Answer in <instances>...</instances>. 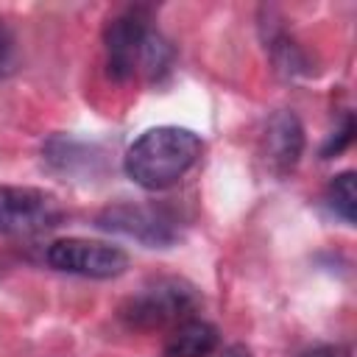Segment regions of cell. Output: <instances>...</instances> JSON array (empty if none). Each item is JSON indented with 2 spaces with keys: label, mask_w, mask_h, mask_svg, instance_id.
Returning <instances> with one entry per match:
<instances>
[{
  "label": "cell",
  "mask_w": 357,
  "mask_h": 357,
  "mask_svg": "<svg viewBox=\"0 0 357 357\" xmlns=\"http://www.w3.org/2000/svg\"><path fill=\"white\" fill-rule=\"evenodd\" d=\"M103 47L106 73L114 81H128L134 75L159 81L173 64V47L151 28L145 8H128L112 17L103 28Z\"/></svg>",
  "instance_id": "1"
},
{
  "label": "cell",
  "mask_w": 357,
  "mask_h": 357,
  "mask_svg": "<svg viewBox=\"0 0 357 357\" xmlns=\"http://www.w3.org/2000/svg\"><path fill=\"white\" fill-rule=\"evenodd\" d=\"M304 153V128L290 109H279L268 117L262 134V159L271 173L287 176Z\"/></svg>",
  "instance_id": "7"
},
{
  "label": "cell",
  "mask_w": 357,
  "mask_h": 357,
  "mask_svg": "<svg viewBox=\"0 0 357 357\" xmlns=\"http://www.w3.org/2000/svg\"><path fill=\"white\" fill-rule=\"evenodd\" d=\"M45 159L56 170H61V173H75L78 165L81 167H89L92 165L89 148L81 145V142H75V139H70V137H53L47 142V148H45Z\"/></svg>",
  "instance_id": "10"
},
{
  "label": "cell",
  "mask_w": 357,
  "mask_h": 357,
  "mask_svg": "<svg viewBox=\"0 0 357 357\" xmlns=\"http://www.w3.org/2000/svg\"><path fill=\"white\" fill-rule=\"evenodd\" d=\"M201 137L181 126L148 128L126 151V176L142 190H167L178 184L201 159Z\"/></svg>",
  "instance_id": "2"
},
{
  "label": "cell",
  "mask_w": 357,
  "mask_h": 357,
  "mask_svg": "<svg viewBox=\"0 0 357 357\" xmlns=\"http://www.w3.org/2000/svg\"><path fill=\"white\" fill-rule=\"evenodd\" d=\"M95 226L109 234L137 240L145 248H167L178 240L176 220L165 209L148 204H112L95 218Z\"/></svg>",
  "instance_id": "4"
},
{
  "label": "cell",
  "mask_w": 357,
  "mask_h": 357,
  "mask_svg": "<svg viewBox=\"0 0 357 357\" xmlns=\"http://www.w3.org/2000/svg\"><path fill=\"white\" fill-rule=\"evenodd\" d=\"M218 343H220V335L212 324L201 318H190L173 326L165 343V354L167 357H209L218 349Z\"/></svg>",
  "instance_id": "8"
},
{
  "label": "cell",
  "mask_w": 357,
  "mask_h": 357,
  "mask_svg": "<svg viewBox=\"0 0 357 357\" xmlns=\"http://www.w3.org/2000/svg\"><path fill=\"white\" fill-rule=\"evenodd\" d=\"M262 39H265V50L271 53V59H273V64H276L279 73H284V75H310V59H307V53L273 20L271 22L268 20L262 22Z\"/></svg>",
  "instance_id": "9"
},
{
  "label": "cell",
  "mask_w": 357,
  "mask_h": 357,
  "mask_svg": "<svg viewBox=\"0 0 357 357\" xmlns=\"http://www.w3.org/2000/svg\"><path fill=\"white\" fill-rule=\"evenodd\" d=\"M218 357H251V351L245 349V346H240V343H234V346H226Z\"/></svg>",
  "instance_id": "15"
},
{
  "label": "cell",
  "mask_w": 357,
  "mask_h": 357,
  "mask_svg": "<svg viewBox=\"0 0 357 357\" xmlns=\"http://www.w3.org/2000/svg\"><path fill=\"white\" fill-rule=\"evenodd\" d=\"M17 64V45L8 25L0 20V78H6Z\"/></svg>",
  "instance_id": "12"
},
{
  "label": "cell",
  "mask_w": 357,
  "mask_h": 357,
  "mask_svg": "<svg viewBox=\"0 0 357 357\" xmlns=\"http://www.w3.org/2000/svg\"><path fill=\"white\" fill-rule=\"evenodd\" d=\"M61 223L59 201L36 187H0V231L33 237Z\"/></svg>",
  "instance_id": "5"
},
{
  "label": "cell",
  "mask_w": 357,
  "mask_h": 357,
  "mask_svg": "<svg viewBox=\"0 0 357 357\" xmlns=\"http://www.w3.org/2000/svg\"><path fill=\"white\" fill-rule=\"evenodd\" d=\"M326 201H329V209L335 215H340L349 226L357 220V187H354V173L346 170V173H337L329 187H326Z\"/></svg>",
  "instance_id": "11"
},
{
  "label": "cell",
  "mask_w": 357,
  "mask_h": 357,
  "mask_svg": "<svg viewBox=\"0 0 357 357\" xmlns=\"http://www.w3.org/2000/svg\"><path fill=\"white\" fill-rule=\"evenodd\" d=\"M45 259L61 273H75L86 279H114L128 268V254L123 248L84 237L56 240L47 248Z\"/></svg>",
  "instance_id": "6"
},
{
  "label": "cell",
  "mask_w": 357,
  "mask_h": 357,
  "mask_svg": "<svg viewBox=\"0 0 357 357\" xmlns=\"http://www.w3.org/2000/svg\"><path fill=\"white\" fill-rule=\"evenodd\" d=\"M298 357H343L340 346H312L307 351H301Z\"/></svg>",
  "instance_id": "14"
},
{
  "label": "cell",
  "mask_w": 357,
  "mask_h": 357,
  "mask_svg": "<svg viewBox=\"0 0 357 357\" xmlns=\"http://www.w3.org/2000/svg\"><path fill=\"white\" fill-rule=\"evenodd\" d=\"M198 304H201V296L190 282L167 276V279L142 284L134 296H128L120 304L117 315L131 329H165V326H178L190 321Z\"/></svg>",
  "instance_id": "3"
},
{
  "label": "cell",
  "mask_w": 357,
  "mask_h": 357,
  "mask_svg": "<svg viewBox=\"0 0 357 357\" xmlns=\"http://www.w3.org/2000/svg\"><path fill=\"white\" fill-rule=\"evenodd\" d=\"M351 134H354V123H351V117H346V123H343V128L340 131H335L332 137H329V142L321 148V156L324 159H329V156H337L349 142H351Z\"/></svg>",
  "instance_id": "13"
}]
</instances>
